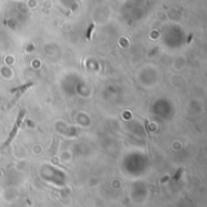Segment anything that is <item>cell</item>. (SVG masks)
I'll list each match as a JSON object with an SVG mask.
<instances>
[{"instance_id": "1", "label": "cell", "mask_w": 207, "mask_h": 207, "mask_svg": "<svg viewBox=\"0 0 207 207\" xmlns=\"http://www.w3.org/2000/svg\"><path fill=\"white\" fill-rule=\"evenodd\" d=\"M24 116H26V110L24 109H22V110L19 111L18 116H17V120H16V124L14 125V129H12V131H11V133H10L9 138L6 139V142L4 143V145H3V149L4 148H6L7 145H9L10 143L12 142V139H14L15 137H16V134H17V132H18L19 127H21V124H23V120H24Z\"/></svg>"}]
</instances>
